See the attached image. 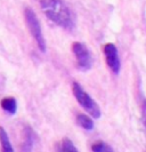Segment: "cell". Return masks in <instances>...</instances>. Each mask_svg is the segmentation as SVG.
Instances as JSON below:
<instances>
[{
  "mask_svg": "<svg viewBox=\"0 0 146 152\" xmlns=\"http://www.w3.org/2000/svg\"><path fill=\"white\" fill-rule=\"evenodd\" d=\"M104 55H105V60L108 66L111 69V71L114 75H119L120 68H121V63L119 58V54L118 49L114 44H106L104 46Z\"/></svg>",
  "mask_w": 146,
  "mask_h": 152,
  "instance_id": "5b68a950",
  "label": "cell"
},
{
  "mask_svg": "<svg viewBox=\"0 0 146 152\" xmlns=\"http://www.w3.org/2000/svg\"><path fill=\"white\" fill-rule=\"evenodd\" d=\"M61 150L62 152H79L76 145L72 143V141L70 138H63Z\"/></svg>",
  "mask_w": 146,
  "mask_h": 152,
  "instance_id": "8fae6325",
  "label": "cell"
},
{
  "mask_svg": "<svg viewBox=\"0 0 146 152\" xmlns=\"http://www.w3.org/2000/svg\"><path fill=\"white\" fill-rule=\"evenodd\" d=\"M24 17L26 21V25L30 30L32 37L36 40L38 47L40 48V50L46 52V41H45L42 30H41V26H40V23H39V20L36 15V13L31 8H26L24 12Z\"/></svg>",
  "mask_w": 146,
  "mask_h": 152,
  "instance_id": "3957f363",
  "label": "cell"
},
{
  "mask_svg": "<svg viewBox=\"0 0 146 152\" xmlns=\"http://www.w3.org/2000/svg\"><path fill=\"white\" fill-rule=\"evenodd\" d=\"M77 124L86 130H92L94 129V121L92 119L85 113H79L77 115Z\"/></svg>",
  "mask_w": 146,
  "mask_h": 152,
  "instance_id": "9c48e42d",
  "label": "cell"
},
{
  "mask_svg": "<svg viewBox=\"0 0 146 152\" xmlns=\"http://www.w3.org/2000/svg\"><path fill=\"white\" fill-rule=\"evenodd\" d=\"M1 107L9 114H15L17 111V102L14 97H5L1 99Z\"/></svg>",
  "mask_w": 146,
  "mask_h": 152,
  "instance_id": "ba28073f",
  "label": "cell"
},
{
  "mask_svg": "<svg viewBox=\"0 0 146 152\" xmlns=\"http://www.w3.org/2000/svg\"><path fill=\"white\" fill-rule=\"evenodd\" d=\"M40 7L45 15L63 29L73 28V18L68 6L62 0H40Z\"/></svg>",
  "mask_w": 146,
  "mask_h": 152,
  "instance_id": "6da1fadb",
  "label": "cell"
},
{
  "mask_svg": "<svg viewBox=\"0 0 146 152\" xmlns=\"http://www.w3.org/2000/svg\"><path fill=\"white\" fill-rule=\"evenodd\" d=\"M72 91H73L74 97L79 102V104L84 107L94 119H100V114H102L100 113V107L97 105V103L89 96V94L78 83H73L72 84Z\"/></svg>",
  "mask_w": 146,
  "mask_h": 152,
  "instance_id": "7a4b0ae2",
  "label": "cell"
},
{
  "mask_svg": "<svg viewBox=\"0 0 146 152\" xmlns=\"http://www.w3.org/2000/svg\"><path fill=\"white\" fill-rule=\"evenodd\" d=\"M0 145H1V152H14L7 132L1 126H0Z\"/></svg>",
  "mask_w": 146,
  "mask_h": 152,
  "instance_id": "52a82bcc",
  "label": "cell"
},
{
  "mask_svg": "<svg viewBox=\"0 0 146 152\" xmlns=\"http://www.w3.org/2000/svg\"><path fill=\"white\" fill-rule=\"evenodd\" d=\"M72 52L76 56L77 64L79 70L81 71H88L92 68V55L89 53L88 48L82 42H74L72 45Z\"/></svg>",
  "mask_w": 146,
  "mask_h": 152,
  "instance_id": "277c9868",
  "label": "cell"
},
{
  "mask_svg": "<svg viewBox=\"0 0 146 152\" xmlns=\"http://www.w3.org/2000/svg\"><path fill=\"white\" fill-rule=\"evenodd\" d=\"M92 152H114V150L108 144H106L105 142H96L92 145Z\"/></svg>",
  "mask_w": 146,
  "mask_h": 152,
  "instance_id": "30bf717a",
  "label": "cell"
},
{
  "mask_svg": "<svg viewBox=\"0 0 146 152\" xmlns=\"http://www.w3.org/2000/svg\"><path fill=\"white\" fill-rule=\"evenodd\" d=\"M33 130L31 129L30 127H25L24 130V143L22 146V152H32V146H33Z\"/></svg>",
  "mask_w": 146,
  "mask_h": 152,
  "instance_id": "8992f818",
  "label": "cell"
},
{
  "mask_svg": "<svg viewBox=\"0 0 146 152\" xmlns=\"http://www.w3.org/2000/svg\"><path fill=\"white\" fill-rule=\"evenodd\" d=\"M142 122L146 130V99H144L142 103Z\"/></svg>",
  "mask_w": 146,
  "mask_h": 152,
  "instance_id": "7c38bea8",
  "label": "cell"
}]
</instances>
